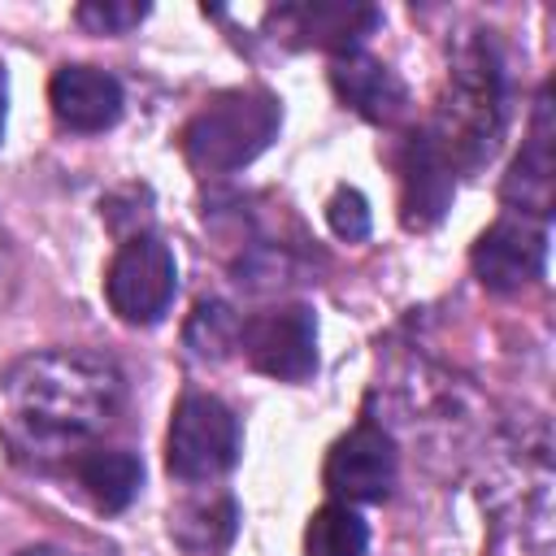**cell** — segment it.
Masks as SVG:
<instances>
[{"label": "cell", "instance_id": "obj_1", "mask_svg": "<svg viewBox=\"0 0 556 556\" xmlns=\"http://www.w3.org/2000/svg\"><path fill=\"white\" fill-rule=\"evenodd\" d=\"M122 395V369L100 352L52 348L22 356L4 374L9 439L22 452H74L109 430Z\"/></svg>", "mask_w": 556, "mask_h": 556}, {"label": "cell", "instance_id": "obj_2", "mask_svg": "<svg viewBox=\"0 0 556 556\" xmlns=\"http://www.w3.org/2000/svg\"><path fill=\"white\" fill-rule=\"evenodd\" d=\"M500 126H504V74L491 43L478 39L456 56L447 78V100L439 109V126L426 135L434 139V148L452 169L456 165L469 169L482 156H491Z\"/></svg>", "mask_w": 556, "mask_h": 556}, {"label": "cell", "instance_id": "obj_3", "mask_svg": "<svg viewBox=\"0 0 556 556\" xmlns=\"http://www.w3.org/2000/svg\"><path fill=\"white\" fill-rule=\"evenodd\" d=\"M282 126V109L269 91H222L182 130V156L200 174H230L256 161Z\"/></svg>", "mask_w": 556, "mask_h": 556}, {"label": "cell", "instance_id": "obj_4", "mask_svg": "<svg viewBox=\"0 0 556 556\" xmlns=\"http://www.w3.org/2000/svg\"><path fill=\"white\" fill-rule=\"evenodd\" d=\"M239 460V421L235 413L204 391H191L178 400L169 439H165V465L182 482H213Z\"/></svg>", "mask_w": 556, "mask_h": 556}, {"label": "cell", "instance_id": "obj_5", "mask_svg": "<svg viewBox=\"0 0 556 556\" xmlns=\"http://www.w3.org/2000/svg\"><path fill=\"white\" fill-rule=\"evenodd\" d=\"M178 291V265L174 252L156 235H135L117 248L109 274H104V295L109 308L130 321V326H152L169 308Z\"/></svg>", "mask_w": 556, "mask_h": 556}, {"label": "cell", "instance_id": "obj_6", "mask_svg": "<svg viewBox=\"0 0 556 556\" xmlns=\"http://www.w3.org/2000/svg\"><path fill=\"white\" fill-rule=\"evenodd\" d=\"M239 348L261 374L278 382H304L317 369V321L304 304L269 308L239 326Z\"/></svg>", "mask_w": 556, "mask_h": 556}, {"label": "cell", "instance_id": "obj_7", "mask_svg": "<svg viewBox=\"0 0 556 556\" xmlns=\"http://www.w3.org/2000/svg\"><path fill=\"white\" fill-rule=\"evenodd\" d=\"M326 486L339 504H374L395 486V447L378 426L348 430L326 456Z\"/></svg>", "mask_w": 556, "mask_h": 556}, {"label": "cell", "instance_id": "obj_8", "mask_svg": "<svg viewBox=\"0 0 556 556\" xmlns=\"http://www.w3.org/2000/svg\"><path fill=\"white\" fill-rule=\"evenodd\" d=\"M547 235L530 217H500L473 243V269L491 291H521L543 274Z\"/></svg>", "mask_w": 556, "mask_h": 556}, {"label": "cell", "instance_id": "obj_9", "mask_svg": "<svg viewBox=\"0 0 556 556\" xmlns=\"http://www.w3.org/2000/svg\"><path fill=\"white\" fill-rule=\"evenodd\" d=\"M48 100L56 122L78 135L109 130L122 117V83L96 65H61L48 83Z\"/></svg>", "mask_w": 556, "mask_h": 556}, {"label": "cell", "instance_id": "obj_10", "mask_svg": "<svg viewBox=\"0 0 556 556\" xmlns=\"http://www.w3.org/2000/svg\"><path fill=\"white\" fill-rule=\"evenodd\" d=\"M330 83L356 113H365L374 122H391L404 109V83L382 61H374L365 52H343L330 70Z\"/></svg>", "mask_w": 556, "mask_h": 556}, {"label": "cell", "instance_id": "obj_11", "mask_svg": "<svg viewBox=\"0 0 556 556\" xmlns=\"http://www.w3.org/2000/svg\"><path fill=\"white\" fill-rule=\"evenodd\" d=\"M452 195V165L434 148L430 135H417L404 156V222L408 226H430L443 217Z\"/></svg>", "mask_w": 556, "mask_h": 556}, {"label": "cell", "instance_id": "obj_12", "mask_svg": "<svg viewBox=\"0 0 556 556\" xmlns=\"http://www.w3.org/2000/svg\"><path fill=\"white\" fill-rule=\"evenodd\" d=\"M74 482L83 486V495L104 508V513H122L143 482V465L139 456H130L126 447H87L74 456Z\"/></svg>", "mask_w": 556, "mask_h": 556}, {"label": "cell", "instance_id": "obj_13", "mask_svg": "<svg viewBox=\"0 0 556 556\" xmlns=\"http://www.w3.org/2000/svg\"><path fill=\"white\" fill-rule=\"evenodd\" d=\"M539 117L530 130V148L526 156H517L513 174H508V195L521 200V208L547 213V191H552V126H547V100H539Z\"/></svg>", "mask_w": 556, "mask_h": 556}, {"label": "cell", "instance_id": "obj_14", "mask_svg": "<svg viewBox=\"0 0 556 556\" xmlns=\"http://www.w3.org/2000/svg\"><path fill=\"white\" fill-rule=\"evenodd\" d=\"M369 530L348 504H326L308 517L304 530V552L308 556H365Z\"/></svg>", "mask_w": 556, "mask_h": 556}, {"label": "cell", "instance_id": "obj_15", "mask_svg": "<svg viewBox=\"0 0 556 556\" xmlns=\"http://www.w3.org/2000/svg\"><path fill=\"white\" fill-rule=\"evenodd\" d=\"M291 22H300V35L326 48H348L356 35H365L378 13L374 9H352V4H313V9H291Z\"/></svg>", "mask_w": 556, "mask_h": 556}, {"label": "cell", "instance_id": "obj_16", "mask_svg": "<svg viewBox=\"0 0 556 556\" xmlns=\"http://www.w3.org/2000/svg\"><path fill=\"white\" fill-rule=\"evenodd\" d=\"M187 343L200 352V356H222L226 348L239 343V321L230 317L226 304H200L191 326H187Z\"/></svg>", "mask_w": 556, "mask_h": 556}, {"label": "cell", "instance_id": "obj_17", "mask_svg": "<svg viewBox=\"0 0 556 556\" xmlns=\"http://www.w3.org/2000/svg\"><path fill=\"white\" fill-rule=\"evenodd\" d=\"M74 17L87 30H96V35H126L130 26H139L148 17V4H135V0H91V4H78Z\"/></svg>", "mask_w": 556, "mask_h": 556}, {"label": "cell", "instance_id": "obj_18", "mask_svg": "<svg viewBox=\"0 0 556 556\" xmlns=\"http://www.w3.org/2000/svg\"><path fill=\"white\" fill-rule=\"evenodd\" d=\"M326 222L339 239H365L369 235V200L356 191V187H339L326 204Z\"/></svg>", "mask_w": 556, "mask_h": 556}, {"label": "cell", "instance_id": "obj_19", "mask_svg": "<svg viewBox=\"0 0 556 556\" xmlns=\"http://www.w3.org/2000/svg\"><path fill=\"white\" fill-rule=\"evenodd\" d=\"M13 287H17V261H13V248L0 230V308L13 300Z\"/></svg>", "mask_w": 556, "mask_h": 556}, {"label": "cell", "instance_id": "obj_20", "mask_svg": "<svg viewBox=\"0 0 556 556\" xmlns=\"http://www.w3.org/2000/svg\"><path fill=\"white\" fill-rule=\"evenodd\" d=\"M4 113H9V74H4V61H0V135H4Z\"/></svg>", "mask_w": 556, "mask_h": 556}, {"label": "cell", "instance_id": "obj_21", "mask_svg": "<svg viewBox=\"0 0 556 556\" xmlns=\"http://www.w3.org/2000/svg\"><path fill=\"white\" fill-rule=\"evenodd\" d=\"M17 556H70L65 547H52V543H39V547H22Z\"/></svg>", "mask_w": 556, "mask_h": 556}]
</instances>
